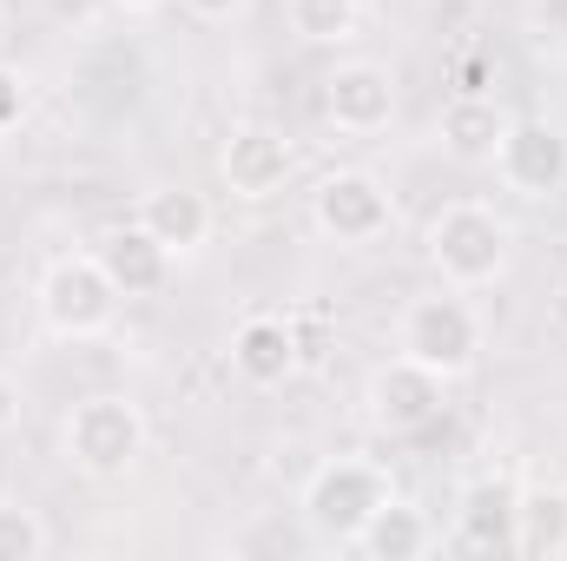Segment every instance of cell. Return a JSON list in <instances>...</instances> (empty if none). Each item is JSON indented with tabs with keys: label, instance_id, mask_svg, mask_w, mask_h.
<instances>
[{
	"label": "cell",
	"instance_id": "1",
	"mask_svg": "<svg viewBox=\"0 0 567 561\" xmlns=\"http://www.w3.org/2000/svg\"><path fill=\"white\" fill-rule=\"evenodd\" d=\"M429 265L449 290H482L508 272V252H515V232L495 205L482 198H455L429 218Z\"/></svg>",
	"mask_w": 567,
	"mask_h": 561
},
{
	"label": "cell",
	"instance_id": "2",
	"mask_svg": "<svg viewBox=\"0 0 567 561\" xmlns=\"http://www.w3.org/2000/svg\"><path fill=\"white\" fill-rule=\"evenodd\" d=\"M40 324L53 330V337H66V344H93V337H106L113 330V317H120V290L113 278L100 272V258L93 252H66V258H53L47 272H40Z\"/></svg>",
	"mask_w": 567,
	"mask_h": 561
},
{
	"label": "cell",
	"instance_id": "3",
	"mask_svg": "<svg viewBox=\"0 0 567 561\" xmlns=\"http://www.w3.org/2000/svg\"><path fill=\"white\" fill-rule=\"evenodd\" d=\"M60 442H66V462H73L80 476L113 482V476H126V469L145 456V410L133 404V397H113V390L80 397V404L66 410Z\"/></svg>",
	"mask_w": 567,
	"mask_h": 561
},
{
	"label": "cell",
	"instance_id": "4",
	"mask_svg": "<svg viewBox=\"0 0 567 561\" xmlns=\"http://www.w3.org/2000/svg\"><path fill=\"white\" fill-rule=\"evenodd\" d=\"M396 350L416 357V364H429V370H442V377L455 384V377H468L475 357H482V317H475V304H468L462 290L442 284V290H429V297H416V304L403 310Z\"/></svg>",
	"mask_w": 567,
	"mask_h": 561
},
{
	"label": "cell",
	"instance_id": "5",
	"mask_svg": "<svg viewBox=\"0 0 567 561\" xmlns=\"http://www.w3.org/2000/svg\"><path fill=\"white\" fill-rule=\"evenodd\" d=\"M310 225L337 245H377L390 238L396 225V205H390V185L363 165H343V172H323L317 192H310Z\"/></svg>",
	"mask_w": 567,
	"mask_h": 561
},
{
	"label": "cell",
	"instance_id": "6",
	"mask_svg": "<svg viewBox=\"0 0 567 561\" xmlns=\"http://www.w3.org/2000/svg\"><path fill=\"white\" fill-rule=\"evenodd\" d=\"M390 496H396V489H390V476H383L377 462L337 456V462H323V469L303 482V516H310V529H323V536H337V542H357V529H363Z\"/></svg>",
	"mask_w": 567,
	"mask_h": 561
},
{
	"label": "cell",
	"instance_id": "7",
	"mask_svg": "<svg viewBox=\"0 0 567 561\" xmlns=\"http://www.w3.org/2000/svg\"><path fill=\"white\" fill-rule=\"evenodd\" d=\"M363 404H370V422H377V429H390V436H416V429H429V422L449 410V377L396 350V357L370 377Z\"/></svg>",
	"mask_w": 567,
	"mask_h": 561
},
{
	"label": "cell",
	"instance_id": "8",
	"mask_svg": "<svg viewBox=\"0 0 567 561\" xmlns=\"http://www.w3.org/2000/svg\"><path fill=\"white\" fill-rule=\"evenodd\" d=\"M323 120L343 140H377L396 120V80L377 60H337L323 73Z\"/></svg>",
	"mask_w": 567,
	"mask_h": 561
},
{
	"label": "cell",
	"instance_id": "9",
	"mask_svg": "<svg viewBox=\"0 0 567 561\" xmlns=\"http://www.w3.org/2000/svg\"><path fill=\"white\" fill-rule=\"evenodd\" d=\"M495 178L522 198H555L567 185V133L555 120H508V133L495 145Z\"/></svg>",
	"mask_w": 567,
	"mask_h": 561
},
{
	"label": "cell",
	"instance_id": "10",
	"mask_svg": "<svg viewBox=\"0 0 567 561\" xmlns=\"http://www.w3.org/2000/svg\"><path fill=\"white\" fill-rule=\"evenodd\" d=\"M290 172H297V152L271 126H238L231 140L218 145V178L245 205H271L284 185H290Z\"/></svg>",
	"mask_w": 567,
	"mask_h": 561
},
{
	"label": "cell",
	"instance_id": "11",
	"mask_svg": "<svg viewBox=\"0 0 567 561\" xmlns=\"http://www.w3.org/2000/svg\"><path fill=\"white\" fill-rule=\"evenodd\" d=\"M303 364V344H297V317H278V310H251L238 330H231V370L258 390H278L297 377Z\"/></svg>",
	"mask_w": 567,
	"mask_h": 561
},
{
	"label": "cell",
	"instance_id": "12",
	"mask_svg": "<svg viewBox=\"0 0 567 561\" xmlns=\"http://www.w3.org/2000/svg\"><path fill=\"white\" fill-rule=\"evenodd\" d=\"M93 258H100V272L113 278L120 297H158V290L172 284V265H178V258L145 232L140 218H133V225H120V232H106V238L93 245Z\"/></svg>",
	"mask_w": 567,
	"mask_h": 561
},
{
	"label": "cell",
	"instance_id": "13",
	"mask_svg": "<svg viewBox=\"0 0 567 561\" xmlns=\"http://www.w3.org/2000/svg\"><path fill=\"white\" fill-rule=\"evenodd\" d=\"M140 225L172 258H192V252L212 245V198L192 192V185H152L140 198Z\"/></svg>",
	"mask_w": 567,
	"mask_h": 561
},
{
	"label": "cell",
	"instance_id": "14",
	"mask_svg": "<svg viewBox=\"0 0 567 561\" xmlns=\"http://www.w3.org/2000/svg\"><path fill=\"white\" fill-rule=\"evenodd\" d=\"M502 133H508V106L495 93H455L442 106V152L462 165H488Z\"/></svg>",
	"mask_w": 567,
	"mask_h": 561
},
{
	"label": "cell",
	"instance_id": "15",
	"mask_svg": "<svg viewBox=\"0 0 567 561\" xmlns=\"http://www.w3.org/2000/svg\"><path fill=\"white\" fill-rule=\"evenodd\" d=\"M515 509H522V489H515V482H475V489L462 496L455 542H462V549H475V555L515 549Z\"/></svg>",
	"mask_w": 567,
	"mask_h": 561
},
{
	"label": "cell",
	"instance_id": "16",
	"mask_svg": "<svg viewBox=\"0 0 567 561\" xmlns=\"http://www.w3.org/2000/svg\"><path fill=\"white\" fill-rule=\"evenodd\" d=\"M357 549L370 561H416L435 549V529H429V516L416 502H403V496H390L363 529H357Z\"/></svg>",
	"mask_w": 567,
	"mask_h": 561
},
{
	"label": "cell",
	"instance_id": "17",
	"mask_svg": "<svg viewBox=\"0 0 567 561\" xmlns=\"http://www.w3.org/2000/svg\"><path fill=\"white\" fill-rule=\"evenodd\" d=\"M561 542H567V489H522L515 549L522 555H561Z\"/></svg>",
	"mask_w": 567,
	"mask_h": 561
},
{
	"label": "cell",
	"instance_id": "18",
	"mask_svg": "<svg viewBox=\"0 0 567 561\" xmlns=\"http://www.w3.org/2000/svg\"><path fill=\"white\" fill-rule=\"evenodd\" d=\"M357 20H363V0H284V27L303 47H343L357 40Z\"/></svg>",
	"mask_w": 567,
	"mask_h": 561
},
{
	"label": "cell",
	"instance_id": "19",
	"mask_svg": "<svg viewBox=\"0 0 567 561\" xmlns=\"http://www.w3.org/2000/svg\"><path fill=\"white\" fill-rule=\"evenodd\" d=\"M47 549H53L47 522L20 502H0V561H40Z\"/></svg>",
	"mask_w": 567,
	"mask_h": 561
},
{
	"label": "cell",
	"instance_id": "20",
	"mask_svg": "<svg viewBox=\"0 0 567 561\" xmlns=\"http://www.w3.org/2000/svg\"><path fill=\"white\" fill-rule=\"evenodd\" d=\"M488 86H495V53H482V47L462 53L455 60V93H488Z\"/></svg>",
	"mask_w": 567,
	"mask_h": 561
},
{
	"label": "cell",
	"instance_id": "21",
	"mask_svg": "<svg viewBox=\"0 0 567 561\" xmlns=\"http://www.w3.org/2000/svg\"><path fill=\"white\" fill-rule=\"evenodd\" d=\"M27 120V80L13 67H0V133H13Z\"/></svg>",
	"mask_w": 567,
	"mask_h": 561
},
{
	"label": "cell",
	"instance_id": "22",
	"mask_svg": "<svg viewBox=\"0 0 567 561\" xmlns=\"http://www.w3.org/2000/svg\"><path fill=\"white\" fill-rule=\"evenodd\" d=\"M192 20H205V27H218V20H238L245 13V0H178Z\"/></svg>",
	"mask_w": 567,
	"mask_h": 561
},
{
	"label": "cell",
	"instance_id": "23",
	"mask_svg": "<svg viewBox=\"0 0 567 561\" xmlns=\"http://www.w3.org/2000/svg\"><path fill=\"white\" fill-rule=\"evenodd\" d=\"M20 410H27V404H20V384H13V377H0V436H7V429H20Z\"/></svg>",
	"mask_w": 567,
	"mask_h": 561
},
{
	"label": "cell",
	"instance_id": "24",
	"mask_svg": "<svg viewBox=\"0 0 567 561\" xmlns=\"http://www.w3.org/2000/svg\"><path fill=\"white\" fill-rule=\"evenodd\" d=\"M113 7H126V13H158L165 0H113Z\"/></svg>",
	"mask_w": 567,
	"mask_h": 561
},
{
	"label": "cell",
	"instance_id": "25",
	"mask_svg": "<svg viewBox=\"0 0 567 561\" xmlns=\"http://www.w3.org/2000/svg\"><path fill=\"white\" fill-rule=\"evenodd\" d=\"M0 40H7V27H0Z\"/></svg>",
	"mask_w": 567,
	"mask_h": 561
},
{
	"label": "cell",
	"instance_id": "26",
	"mask_svg": "<svg viewBox=\"0 0 567 561\" xmlns=\"http://www.w3.org/2000/svg\"><path fill=\"white\" fill-rule=\"evenodd\" d=\"M561 555H567V542H561Z\"/></svg>",
	"mask_w": 567,
	"mask_h": 561
}]
</instances>
